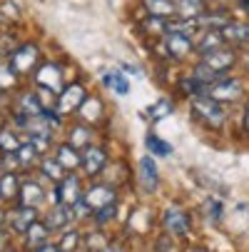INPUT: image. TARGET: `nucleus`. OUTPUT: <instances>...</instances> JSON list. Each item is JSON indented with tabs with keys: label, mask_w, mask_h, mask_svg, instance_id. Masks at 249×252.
Returning <instances> with one entry per match:
<instances>
[{
	"label": "nucleus",
	"mask_w": 249,
	"mask_h": 252,
	"mask_svg": "<svg viewBox=\"0 0 249 252\" xmlns=\"http://www.w3.org/2000/svg\"><path fill=\"white\" fill-rule=\"evenodd\" d=\"M192 113L199 123H204L207 127H222L224 120H227V113H224V102L209 97V95H199V97H192Z\"/></svg>",
	"instance_id": "1"
},
{
	"label": "nucleus",
	"mask_w": 249,
	"mask_h": 252,
	"mask_svg": "<svg viewBox=\"0 0 249 252\" xmlns=\"http://www.w3.org/2000/svg\"><path fill=\"white\" fill-rule=\"evenodd\" d=\"M162 50L167 58L172 60H185L192 50H194V40H192V35H185V32H165L162 35Z\"/></svg>",
	"instance_id": "2"
},
{
	"label": "nucleus",
	"mask_w": 249,
	"mask_h": 252,
	"mask_svg": "<svg viewBox=\"0 0 249 252\" xmlns=\"http://www.w3.org/2000/svg\"><path fill=\"white\" fill-rule=\"evenodd\" d=\"M207 95L209 97H215V100H220V102H237L242 95H244V85H242V80H237V78H222L220 83H215V85H209L207 88Z\"/></svg>",
	"instance_id": "3"
},
{
	"label": "nucleus",
	"mask_w": 249,
	"mask_h": 252,
	"mask_svg": "<svg viewBox=\"0 0 249 252\" xmlns=\"http://www.w3.org/2000/svg\"><path fill=\"white\" fill-rule=\"evenodd\" d=\"M38 58H40V50L35 48V45H20L18 50H13L10 53V58H8V65L13 67V73L15 75H23V73H30V70L35 67V63H38Z\"/></svg>",
	"instance_id": "4"
},
{
	"label": "nucleus",
	"mask_w": 249,
	"mask_h": 252,
	"mask_svg": "<svg viewBox=\"0 0 249 252\" xmlns=\"http://www.w3.org/2000/svg\"><path fill=\"white\" fill-rule=\"evenodd\" d=\"M85 97H87V93H85V88H83L80 83H73V85L62 88V93L57 95V102H55V105H57V113H60V115H67V113L78 110Z\"/></svg>",
	"instance_id": "5"
},
{
	"label": "nucleus",
	"mask_w": 249,
	"mask_h": 252,
	"mask_svg": "<svg viewBox=\"0 0 249 252\" xmlns=\"http://www.w3.org/2000/svg\"><path fill=\"white\" fill-rule=\"evenodd\" d=\"M202 63L209 65L212 70H217V73H229V70L237 65V53L227 45L217 48V50H212L207 55H202Z\"/></svg>",
	"instance_id": "6"
},
{
	"label": "nucleus",
	"mask_w": 249,
	"mask_h": 252,
	"mask_svg": "<svg viewBox=\"0 0 249 252\" xmlns=\"http://www.w3.org/2000/svg\"><path fill=\"white\" fill-rule=\"evenodd\" d=\"M83 202L87 210H102L108 205H115V190L110 185H95L83 195Z\"/></svg>",
	"instance_id": "7"
},
{
	"label": "nucleus",
	"mask_w": 249,
	"mask_h": 252,
	"mask_svg": "<svg viewBox=\"0 0 249 252\" xmlns=\"http://www.w3.org/2000/svg\"><path fill=\"white\" fill-rule=\"evenodd\" d=\"M35 83H38L43 90H50V93L62 90V73H60V67L53 65V63L40 65L38 73H35Z\"/></svg>",
	"instance_id": "8"
},
{
	"label": "nucleus",
	"mask_w": 249,
	"mask_h": 252,
	"mask_svg": "<svg viewBox=\"0 0 249 252\" xmlns=\"http://www.w3.org/2000/svg\"><path fill=\"white\" fill-rule=\"evenodd\" d=\"M57 202H62V205H70V207H75L78 202H80V180L75 177V175H65L60 183H57Z\"/></svg>",
	"instance_id": "9"
},
{
	"label": "nucleus",
	"mask_w": 249,
	"mask_h": 252,
	"mask_svg": "<svg viewBox=\"0 0 249 252\" xmlns=\"http://www.w3.org/2000/svg\"><path fill=\"white\" fill-rule=\"evenodd\" d=\"M222 45H227V43H224L222 30H217V28H204V30H199V32H197L194 50H197L199 55H207V53L217 50V48H222Z\"/></svg>",
	"instance_id": "10"
},
{
	"label": "nucleus",
	"mask_w": 249,
	"mask_h": 252,
	"mask_svg": "<svg viewBox=\"0 0 249 252\" xmlns=\"http://www.w3.org/2000/svg\"><path fill=\"white\" fill-rule=\"evenodd\" d=\"M224 43L229 45H249V20H227L222 28Z\"/></svg>",
	"instance_id": "11"
},
{
	"label": "nucleus",
	"mask_w": 249,
	"mask_h": 252,
	"mask_svg": "<svg viewBox=\"0 0 249 252\" xmlns=\"http://www.w3.org/2000/svg\"><path fill=\"white\" fill-rule=\"evenodd\" d=\"M137 170H139V172H137V175H139V185L145 188L147 192L157 190V185H160V175H157V165H155V160H152L150 155L139 158Z\"/></svg>",
	"instance_id": "12"
},
{
	"label": "nucleus",
	"mask_w": 249,
	"mask_h": 252,
	"mask_svg": "<svg viewBox=\"0 0 249 252\" xmlns=\"http://www.w3.org/2000/svg\"><path fill=\"white\" fill-rule=\"evenodd\" d=\"M162 222H165V227H167V232H172V235H187L190 232V218L182 212V210H177V207H169V210H165V218H162Z\"/></svg>",
	"instance_id": "13"
},
{
	"label": "nucleus",
	"mask_w": 249,
	"mask_h": 252,
	"mask_svg": "<svg viewBox=\"0 0 249 252\" xmlns=\"http://www.w3.org/2000/svg\"><path fill=\"white\" fill-rule=\"evenodd\" d=\"M105 162H108V155H105L102 148H92V145L85 148V153H83V167H85L87 175H97L105 167Z\"/></svg>",
	"instance_id": "14"
},
{
	"label": "nucleus",
	"mask_w": 249,
	"mask_h": 252,
	"mask_svg": "<svg viewBox=\"0 0 249 252\" xmlns=\"http://www.w3.org/2000/svg\"><path fill=\"white\" fill-rule=\"evenodd\" d=\"M147 15L162 18V20H172L177 18V8H174V0H142Z\"/></svg>",
	"instance_id": "15"
},
{
	"label": "nucleus",
	"mask_w": 249,
	"mask_h": 252,
	"mask_svg": "<svg viewBox=\"0 0 249 252\" xmlns=\"http://www.w3.org/2000/svg\"><path fill=\"white\" fill-rule=\"evenodd\" d=\"M35 220H38V212H35V207H30V205H23L20 210H15L13 212V218H10V225H13V230L15 232H25Z\"/></svg>",
	"instance_id": "16"
},
{
	"label": "nucleus",
	"mask_w": 249,
	"mask_h": 252,
	"mask_svg": "<svg viewBox=\"0 0 249 252\" xmlns=\"http://www.w3.org/2000/svg\"><path fill=\"white\" fill-rule=\"evenodd\" d=\"M55 160H57L65 170H75L78 165H83V158H80L78 148H75V145H70V142H65V145H60V148H57Z\"/></svg>",
	"instance_id": "17"
},
{
	"label": "nucleus",
	"mask_w": 249,
	"mask_h": 252,
	"mask_svg": "<svg viewBox=\"0 0 249 252\" xmlns=\"http://www.w3.org/2000/svg\"><path fill=\"white\" fill-rule=\"evenodd\" d=\"M177 8V18H199L207 10L204 0H174Z\"/></svg>",
	"instance_id": "18"
},
{
	"label": "nucleus",
	"mask_w": 249,
	"mask_h": 252,
	"mask_svg": "<svg viewBox=\"0 0 249 252\" xmlns=\"http://www.w3.org/2000/svg\"><path fill=\"white\" fill-rule=\"evenodd\" d=\"M78 110H80V118L85 123H97L102 118V100L95 97V95H90V97L83 100V105L78 107Z\"/></svg>",
	"instance_id": "19"
},
{
	"label": "nucleus",
	"mask_w": 249,
	"mask_h": 252,
	"mask_svg": "<svg viewBox=\"0 0 249 252\" xmlns=\"http://www.w3.org/2000/svg\"><path fill=\"white\" fill-rule=\"evenodd\" d=\"M40 113H43V102H40L38 93H25V95H20V102H18V115L30 118V115H40Z\"/></svg>",
	"instance_id": "20"
},
{
	"label": "nucleus",
	"mask_w": 249,
	"mask_h": 252,
	"mask_svg": "<svg viewBox=\"0 0 249 252\" xmlns=\"http://www.w3.org/2000/svg\"><path fill=\"white\" fill-rule=\"evenodd\" d=\"M192 75L204 85V88H209V85H215V83H220L222 78H227V73H217V70H212L209 65H204L202 60L194 65V70H192Z\"/></svg>",
	"instance_id": "21"
},
{
	"label": "nucleus",
	"mask_w": 249,
	"mask_h": 252,
	"mask_svg": "<svg viewBox=\"0 0 249 252\" xmlns=\"http://www.w3.org/2000/svg\"><path fill=\"white\" fill-rule=\"evenodd\" d=\"M102 83H105V88H110L117 95H127L130 93V80L125 78V73H120V70H110V73H105Z\"/></svg>",
	"instance_id": "22"
},
{
	"label": "nucleus",
	"mask_w": 249,
	"mask_h": 252,
	"mask_svg": "<svg viewBox=\"0 0 249 252\" xmlns=\"http://www.w3.org/2000/svg\"><path fill=\"white\" fill-rule=\"evenodd\" d=\"M70 218H73V212H70V205H57L53 207V212L48 215V227L50 230H57V227H65L70 222Z\"/></svg>",
	"instance_id": "23"
},
{
	"label": "nucleus",
	"mask_w": 249,
	"mask_h": 252,
	"mask_svg": "<svg viewBox=\"0 0 249 252\" xmlns=\"http://www.w3.org/2000/svg\"><path fill=\"white\" fill-rule=\"evenodd\" d=\"M48 225H43V222H38L35 220L28 230H25V240H28V245L30 247H40V245H45V240H48Z\"/></svg>",
	"instance_id": "24"
},
{
	"label": "nucleus",
	"mask_w": 249,
	"mask_h": 252,
	"mask_svg": "<svg viewBox=\"0 0 249 252\" xmlns=\"http://www.w3.org/2000/svg\"><path fill=\"white\" fill-rule=\"evenodd\" d=\"M177 88H180V93L182 95H187V97H199V95H207V88L190 73V75H185L182 80H180V85H177Z\"/></svg>",
	"instance_id": "25"
},
{
	"label": "nucleus",
	"mask_w": 249,
	"mask_h": 252,
	"mask_svg": "<svg viewBox=\"0 0 249 252\" xmlns=\"http://www.w3.org/2000/svg\"><path fill=\"white\" fill-rule=\"evenodd\" d=\"M20 200H23V205L38 207V205L45 200V195H43V190L35 185V183H25V185L20 188Z\"/></svg>",
	"instance_id": "26"
},
{
	"label": "nucleus",
	"mask_w": 249,
	"mask_h": 252,
	"mask_svg": "<svg viewBox=\"0 0 249 252\" xmlns=\"http://www.w3.org/2000/svg\"><path fill=\"white\" fill-rule=\"evenodd\" d=\"M145 142H147V148H150L152 155H160V158L172 155V145H169V142H165L162 137H157V135H147Z\"/></svg>",
	"instance_id": "27"
},
{
	"label": "nucleus",
	"mask_w": 249,
	"mask_h": 252,
	"mask_svg": "<svg viewBox=\"0 0 249 252\" xmlns=\"http://www.w3.org/2000/svg\"><path fill=\"white\" fill-rule=\"evenodd\" d=\"M20 192V185H18V177L13 172H5L0 177V195L3 197H15Z\"/></svg>",
	"instance_id": "28"
},
{
	"label": "nucleus",
	"mask_w": 249,
	"mask_h": 252,
	"mask_svg": "<svg viewBox=\"0 0 249 252\" xmlns=\"http://www.w3.org/2000/svg\"><path fill=\"white\" fill-rule=\"evenodd\" d=\"M90 137H92V130L85 127V125H78V127L73 130V135H70V145L87 148V145H90Z\"/></svg>",
	"instance_id": "29"
},
{
	"label": "nucleus",
	"mask_w": 249,
	"mask_h": 252,
	"mask_svg": "<svg viewBox=\"0 0 249 252\" xmlns=\"http://www.w3.org/2000/svg\"><path fill=\"white\" fill-rule=\"evenodd\" d=\"M20 145H23V142L15 137V132H10V130H0V150H3V153H18Z\"/></svg>",
	"instance_id": "30"
},
{
	"label": "nucleus",
	"mask_w": 249,
	"mask_h": 252,
	"mask_svg": "<svg viewBox=\"0 0 249 252\" xmlns=\"http://www.w3.org/2000/svg\"><path fill=\"white\" fill-rule=\"evenodd\" d=\"M169 113H172V102H169V100H157L150 110H147L150 120H162V118H167Z\"/></svg>",
	"instance_id": "31"
},
{
	"label": "nucleus",
	"mask_w": 249,
	"mask_h": 252,
	"mask_svg": "<svg viewBox=\"0 0 249 252\" xmlns=\"http://www.w3.org/2000/svg\"><path fill=\"white\" fill-rule=\"evenodd\" d=\"M78 245H80V232H78V230H70V232H65V237L60 240L57 250H60V252H75Z\"/></svg>",
	"instance_id": "32"
},
{
	"label": "nucleus",
	"mask_w": 249,
	"mask_h": 252,
	"mask_svg": "<svg viewBox=\"0 0 249 252\" xmlns=\"http://www.w3.org/2000/svg\"><path fill=\"white\" fill-rule=\"evenodd\" d=\"M62 170H65V167H62L57 160H43V172H45V177L55 180V183H60V180L65 177Z\"/></svg>",
	"instance_id": "33"
},
{
	"label": "nucleus",
	"mask_w": 249,
	"mask_h": 252,
	"mask_svg": "<svg viewBox=\"0 0 249 252\" xmlns=\"http://www.w3.org/2000/svg\"><path fill=\"white\" fill-rule=\"evenodd\" d=\"M38 155H40V153H38V148H35L32 142H25V145H20V148H18V160H20V165L32 162Z\"/></svg>",
	"instance_id": "34"
},
{
	"label": "nucleus",
	"mask_w": 249,
	"mask_h": 252,
	"mask_svg": "<svg viewBox=\"0 0 249 252\" xmlns=\"http://www.w3.org/2000/svg\"><path fill=\"white\" fill-rule=\"evenodd\" d=\"M0 18L3 20H18V8L5 3V5H0Z\"/></svg>",
	"instance_id": "35"
},
{
	"label": "nucleus",
	"mask_w": 249,
	"mask_h": 252,
	"mask_svg": "<svg viewBox=\"0 0 249 252\" xmlns=\"http://www.w3.org/2000/svg\"><path fill=\"white\" fill-rule=\"evenodd\" d=\"M100 212H102V215H97V222H108V220L112 218V215H115V205H108V207H102Z\"/></svg>",
	"instance_id": "36"
},
{
	"label": "nucleus",
	"mask_w": 249,
	"mask_h": 252,
	"mask_svg": "<svg viewBox=\"0 0 249 252\" xmlns=\"http://www.w3.org/2000/svg\"><path fill=\"white\" fill-rule=\"evenodd\" d=\"M35 252H60V250L53 245H40V247H35Z\"/></svg>",
	"instance_id": "37"
},
{
	"label": "nucleus",
	"mask_w": 249,
	"mask_h": 252,
	"mask_svg": "<svg viewBox=\"0 0 249 252\" xmlns=\"http://www.w3.org/2000/svg\"><path fill=\"white\" fill-rule=\"evenodd\" d=\"M239 10L249 18V0H239Z\"/></svg>",
	"instance_id": "38"
},
{
	"label": "nucleus",
	"mask_w": 249,
	"mask_h": 252,
	"mask_svg": "<svg viewBox=\"0 0 249 252\" xmlns=\"http://www.w3.org/2000/svg\"><path fill=\"white\" fill-rule=\"evenodd\" d=\"M244 127H247V132H249V102L244 105Z\"/></svg>",
	"instance_id": "39"
},
{
	"label": "nucleus",
	"mask_w": 249,
	"mask_h": 252,
	"mask_svg": "<svg viewBox=\"0 0 249 252\" xmlns=\"http://www.w3.org/2000/svg\"><path fill=\"white\" fill-rule=\"evenodd\" d=\"M242 63H244V67H247V70H249V50H247V53H244V58H242Z\"/></svg>",
	"instance_id": "40"
},
{
	"label": "nucleus",
	"mask_w": 249,
	"mask_h": 252,
	"mask_svg": "<svg viewBox=\"0 0 249 252\" xmlns=\"http://www.w3.org/2000/svg\"><path fill=\"white\" fill-rule=\"evenodd\" d=\"M102 252H120V250H115V247H112V250H110V247H108V250H102Z\"/></svg>",
	"instance_id": "41"
},
{
	"label": "nucleus",
	"mask_w": 249,
	"mask_h": 252,
	"mask_svg": "<svg viewBox=\"0 0 249 252\" xmlns=\"http://www.w3.org/2000/svg\"><path fill=\"white\" fill-rule=\"evenodd\" d=\"M190 252H207V250H190Z\"/></svg>",
	"instance_id": "42"
}]
</instances>
